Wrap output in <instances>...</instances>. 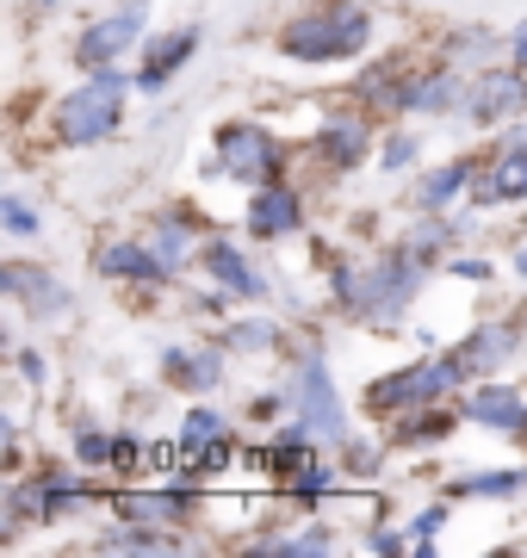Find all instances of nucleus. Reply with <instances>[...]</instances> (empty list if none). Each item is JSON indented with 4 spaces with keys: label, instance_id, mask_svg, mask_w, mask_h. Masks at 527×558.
I'll return each mask as SVG.
<instances>
[{
    "label": "nucleus",
    "instance_id": "nucleus-9",
    "mask_svg": "<svg viewBox=\"0 0 527 558\" xmlns=\"http://www.w3.org/2000/svg\"><path fill=\"white\" fill-rule=\"evenodd\" d=\"M100 274H124V279H162L168 260L156 248H137V242H119V248H106L100 255Z\"/></svg>",
    "mask_w": 527,
    "mask_h": 558
},
{
    "label": "nucleus",
    "instance_id": "nucleus-17",
    "mask_svg": "<svg viewBox=\"0 0 527 558\" xmlns=\"http://www.w3.org/2000/svg\"><path fill=\"white\" fill-rule=\"evenodd\" d=\"M186 502L181 497H124V515L131 521H174Z\"/></svg>",
    "mask_w": 527,
    "mask_h": 558
},
{
    "label": "nucleus",
    "instance_id": "nucleus-23",
    "mask_svg": "<svg viewBox=\"0 0 527 558\" xmlns=\"http://www.w3.org/2000/svg\"><path fill=\"white\" fill-rule=\"evenodd\" d=\"M466 490L490 497V490H522V472H490V478H466Z\"/></svg>",
    "mask_w": 527,
    "mask_h": 558
},
{
    "label": "nucleus",
    "instance_id": "nucleus-29",
    "mask_svg": "<svg viewBox=\"0 0 527 558\" xmlns=\"http://www.w3.org/2000/svg\"><path fill=\"white\" fill-rule=\"evenodd\" d=\"M515 267H522V274H527V248H522V255H515Z\"/></svg>",
    "mask_w": 527,
    "mask_h": 558
},
{
    "label": "nucleus",
    "instance_id": "nucleus-5",
    "mask_svg": "<svg viewBox=\"0 0 527 558\" xmlns=\"http://www.w3.org/2000/svg\"><path fill=\"white\" fill-rule=\"evenodd\" d=\"M218 174L230 180H267L273 174V137L255 131V124H230L218 149Z\"/></svg>",
    "mask_w": 527,
    "mask_h": 558
},
{
    "label": "nucleus",
    "instance_id": "nucleus-12",
    "mask_svg": "<svg viewBox=\"0 0 527 558\" xmlns=\"http://www.w3.org/2000/svg\"><path fill=\"white\" fill-rule=\"evenodd\" d=\"M478 199H527V143H515V149L497 161V174L478 186Z\"/></svg>",
    "mask_w": 527,
    "mask_h": 558
},
{
    "label": "nucleus",
    "instance_id": "nucleus-1",
    "mask_svg": "<svg viewBox=\"0 0 527 558\" xmlns=\"http://www.w3.org/2000/svg\"><path fill=\"white\" fill-rule=\"evenodd\" d=\"M366 44V13L360 7H323V13H310L285 32V50L305 62H329V57H347V50H360Z\"/></svg>",
    "mask_w": 527,
    "mask_h": 558
},
{
    "label": "nucleus",
    "instance_id": "nucleus-16",
    "mask_svg": "<svg viewBox=\"0 0 527 558\" xmlns=\"http://www.w3.org/2000/svg\"><path fill=\"white\" fill-rule=\"evenodd\" d=\"M323 149H329L335 161H360V156H366V124H354V119L335 124V131L323 137Z\"/></svg>",
    "mask_w": 527,
    "mask_h": 558
},
{
    "label": "nucleus",
    "instance_id": "nucleus-24",
    "mask_svg": "<svg viewBox=\"0 0 527 558\" xmlns=\"http://www.w3.org/2000/svg\"><path fill=\"white\" fill-rule=\"evenodd\" d=\"M453 94H459L453 81H428V87H416L409 100H416V106H453Z\"/></svg>",
    "mask_w": 527,
    "mask_h": 558
},
{
    "label": "nucleus",
    "instance_id": "nucleus-28",
    "mask_svg": "<svg viewBox=\"0 0 527 558\" xmlns=\"http://www.w3.org/2000/svg\"><path fill=\"white\" fill-rule=\"evenodd\" d=\"M515 57H522V62H527V32H522V38H515Z\"/></svg>",
    "mask_w": 527,
    "mask_h": 558
},
{
    "label": "nucleus",
    "instance_id": "nucleus-20",
    "mask_svg": "<svg viewBox=\"0 0 527 558\" xmlns=\"http://www.w3.org/2000/svg\"><path fill=\"white\" fill-rule=\"evenodd\" d=\"M186 248H193V236H186V223H181V218H168L162 230H156V255H162V260H181Z\"/></svg>",
    "mask_w": 527,
    "mask_h": 558
},
{
    "label": "nucleus",
    "instance_id": "nucleus-4",
    "mask_svg": "<svg viewBox=\"0 0 527 558\" xmlns=\"http://www.w3.org/2000/svg\"><path fill=\"white\" fill-rule=\"evenodd\" d=\"M298 422H305L310 435H323V440H347L335 385H329V373L317 366V360H305V373H298Z\"/></svg>",
    "mask_w": 527,
    "mask_h": 558
},
{
    "label": "nucleus",
    "instance_id": "nucleus-22",
    "mask_svg": "<svg viewBox=\"0 0 527 558\" xmlns=\"http://www.w3.org/2000/svg\"><path fill=\"white\" fill-rule=\"evenodd\" d=\"M0 218H7V230H13V236H38V218H32V211H25L20 199L0 205Z\"/></svg>",
    "mask_w": 527,
    "mask_h": 558
},
{
    "label": "nucleus",
    "instance_id": "nucleus-7",
    "mask_svg": "<svg viewBox=\"0 0 527 558\" xmlns=\"http://www.w3.org/2000/svg\"><path fill=\"white\" fill-rule=\"evenodd\" d=\"M471 422H485V428H527V398L522 391H508V385H485V391H471Z\"/></svg>",
    "mask_w": 527,
    "mask_h": 558
},
{
    "label": "nucleus",
    "instance_id": "nucleus-27",
    "mask_svg": "<svg viewBox=\"0 0 527 558\" xmlns=\"http://www.w3.org/2000/svg\"><path fill=\"white\" fill-rule=\"evenodd\" d=\"M441 521H446V509H428V515L416 521V534H422V539H428V534H441Z\"/></svg>",
    "mask_w": 527,
    "mask_h": 558
},
{
    "label": "nucleus",
    "instance_id": "nucleus-10",
    "mask_svg": "<svg viewBox=\"0 0 527 558\" xmlns=\"http://www.w3.org/2000/svg\"><path fill=\"white\" fill-rule=\"evenodd\" d=\"M131 38H137V7H131V13H119V20L94 25V32L82 38V57H87V62H112Z\"/></svg>",
    "mask_w": 527,
    "mask_h": 558
},
{
    "label": "nucleus",
    "instance_id": "nucleus-25",
    "mask_svg": "<svg viewBox=\"0 0 527 558\" xmlns=\"http://www.w3.org/2000/svg\"><path fill=\"white\" fill-rule=\"evenodd\" d=\"M82 459L87 465H106V459H119V447H112L106 435H82Z\"/></svg>",
    "mask_w": 527,
    "mask_h": 558
},
{
    "label": "nucleus",
    "instance_id": "nucleus-18",
    "mask_svg": "<svg viewBox=\"0 0 527 558\" xmlns=\"http://www.w3.org/2000/svg\"><path fill=\"white\" fill-rule=\"evenodd\" d=\"M508 348H515V336H508V329H485V336L471 341L459 360H466V366H478V360H497V354H508Z\"/></svg>",
    "mask_w": 527,
    "mask_h": 558
},
{
    "label": "nucleus",
    "instance_id": "nucleus-19",
    "mask_svg": "<svg viewBox=\"0 0 527 558\" xmlns=\"http://www.w3.org/2000/svg\"><path fill=\"white\" fill-rule=\"evenodd\" d=\"M466 174H471L466 161H453V168H446V174H434V180H428V186H422V199H428V205L453 199V193H459V186H466Z\"/></svg>",
    "mask_w": 527,
    "mask_h": 558
},
{
    "label": "nucleus",
    "instance_id": "nucleus-6",
    "mask_svg": "<svg viewBox=\"0 0 527 558\" xmlns=\"http://www.w3.org/2000/svg\"><path fill=\"white\" fill-rule=\"evenodd\" d=\"M193 50H199V32H193V25H186V32H168V38H156L149 50H143V75H137V81L156 94V87H162V81L174 75V69H181Z\"/></svg>",
    "mask_w": 527,
    "mask_h": 558
},
{
    "label": "nucleus",
    "instance_id": "nucleus-26",
    "mask_svg": "<svg viewBox=\"0 0 527 558\" xmlns=\"http://www.w3.org/2000/svg\"><path fill=\"white\" fill-rule=\"evenodd\" d=\"M329 534H298V539H273V553H323Z\"/></svg>",
    "mask_w": 527,
    "mask_h": 558
},
{
    "label": "nucleus",
    "instance_id": "nucleus-21",
    "mask_svg": "<svg viewBox=\"0 0 527 558\" xmlns=\"http://www.w3.org/2000/svg\"><path fill=\"white\" fill-rule=\"evenodd\" d=\"M218 428H223V422L211 416V410H193V416H186V447H199V440H218Z\"/></svg>",
    "mask_w": 527,
    "mask_h": 558
},
{
    "label": "nucleus",
    "instance_id": "nucleus-11",
    "mask_svg": "<svg viewBox=\"0 0 527 558\" xmlns=\"http://www.w3.org/2000/svg\"><path fill=\"white\" fill-rule=\"evenodd\" d=\"M205 260H211V274H218L230 292H248V299H261V292H267V279L255 274V267L230 248V242H211V255H205Z\"/></svg>",
    "mask_w": 527,
    "mask_h": 558
},
{
    "label": "nucleus",
    "instance_id": "nucleus-15",
    "mask_svg": "<svg viewBox=\"0 0 527 558\" xmlns=\"http://www.w3.org/2000/svg\"><path fill=\"white\" fill-rule=\"evenodd\" d=\"M168 366H174V379L186 385H218V354H168Z\"/></svg>",
    "mask_w": 527,
    "mask_h": 558
},
{
    "label": "nucleus",
    "instance_id": "nucleus-2",
    "mask_svg": "<svg viewBox=\"0 0 527 558\" xmlns=\"http://www.w3.org/2000/svg\"><path fill=\"white\" fill-rule=\"evenodd\" d=\"M119 100H124V75H112V69H100V75L87 81L82 94H69L57 112V131L69 143H100L112 124H119Z\"/></svg>",
    "mask_w": 527,
    "mask_h": 558
},
{
    "label": "nucleus",
    "instance_id": "nucleus-14",
    "mask_svg": "<svg viewBox=\"0 0 527 558\" xmlns=\"http://www.w3.org/2000/svg\"><path fill=\"white\" fill-rule=\"evenodd\" d=\"M7 286H13V292H25L32 304H44V311H62V304H69V292H62V286L32 279V267H7Z\"/></svg>",
    "mask_w": 527,
    "mask_h": 558
},
{
    "label": "nucleus",
    "instance_id": "nucleus-13",
    "mask_svg": "<svg viewBox=\"0 0 527 558\" xmlns=\"http://www.w3.org/2000/svg\"><path fill=\"white\" fill-rule=\"evenodd\" d=\"M527 100V87L515 75H490L485 87H478V100H471V112L478 119H490V112H515V106Z\"/></svg>",
    "mask_w": 527,
    "mask_h": 558
},
{
    "label": "nucleus",
    "instance_id": "nucleus-8",
    "mask_svg": "<svg viewBox=\"0 0 527 558\" xmlns=\"http://www.w3.org/2000/svg\"><path fill=\"white\" fill-rule=\"evenodd\" d=\"M248 223H255V230H267V236L292 230V223H298V193H285V186H261V193H255V205H248Z\"/></svg>",
    "mask_w": 527,
    "mask_h": 558
},
{
    "label": "nucleus",
    "instance_id": "nucleus-3",
    "mask_svg": "<svg viewBox=\"0 0 527 558\" xmlns=\"http://www.w3.org/2000/svg\"><path fill=\"white\" fill-rule=\"evenodd\" d=\"M459 373H466V360L453 354V360H428V366H416V373H404V379H385V385H372V403H428V398H441V391H453L459 385Z\"/></svg>",
    "mask_w": 527,
    "mask_h": 558
}]
</instances>
